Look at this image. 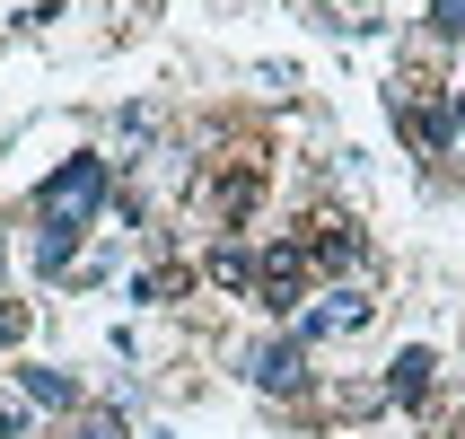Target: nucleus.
Returning a JSON list of instances; mask_svg holds the SVG:
<instances>
[{
	"label": "nucleus",
	"mask_w": 465,
	"mask_h": 439,
	"mask_svg": "<svg viewBox=\"0 0 465 439\" xmlns=\"http://www.w3.org/2000/svg\"><path fill=\"white\" fill-rule=\"evenodd\" d=\"M351 325H369V299H361V290H334V299H316V308L299 316V343H325V334H351Z\"/></svg>",
	"instance_id": "nucleus-4"
},
{
	"label": "nucleus",
	"mask_w": 465,
	"mask_h": 439,
	"mask_svg": "<svg viewBox=\"0 0 465 439\" xmlns=\"http://www.w3.org/2000/svg\"><path fill=\"white\" fill-rule=\"evenodd\" d=\"M79 439H132V431H124V414H88V422H79Z\"/></svg>",
	"instance_id": "nucleus-11"
},
{
	"label": "nucleus",
	"mask_w": 465,
	"mask_h": 439,
	"mask_svg": "<svg viewBox=\"0 0 465 439\" xmlns=\"http://www.w3.org/2000/svg\"><path fill=\"white\" fill-rule=\"evenodd\" d=\"M387 387L404 395V404H421V387H430V352H404V361L387 369Z\"/></svg>",
	"instance_id": "nucleus-8"
},
{
	"label": "nucleus",
	"mask_w": 465,
	"mask_h": 439,
	"mask_svg": "<svg viewBox=\"0 0 465 439\" xmlns=\"http://www.w3.org/2000/svg\"><path fill=\"white\" fill-rule=\"evenodd\" d=\"M26 334V308H0V343H18Z\"/></svg>",
	"instance_id": "nucleus-12"
},
{
	"label": "nucleus",
	"mask_w": 465,
	"mask_h": 439,
	"mask_svg": "<svg viewBox=\"0 0 465 439\" xmlns=\"http://www.w3.org/2000/svg\"><path fill=\"white\" fill-rule=\"evenodd\" d=\"M246 378H255L263 395H299V387H308V352H299V343H272V352L246 361Z\"/></svg>",
	"instance_id": "nucleus-3"
},
{
	"label": "nucleus",
	"mask_w": 465,
	"mask_h": 439,
	"mask_svg": "<svg viewBox=\"0 0 465 439\" xmlns=\"http://www.w3.org/2000/svg\"><path fill=\"white\" fill-rule=\"evenodd\" d=\"M457 141H465V105H457Z\"/></svg>",
	"instance_id": "nucleus-13"
},
{
	"label": "nucleus",
	"mask_w": 465,
	"mask_h": 439,
	"mask_svg": "<svg viewBox=\"0 0 465 439\" xmlns=\"http://www.w3.org/2000/svg\"><path fill=\"white\" fill-rule=\"evenodd\" d=\"M404 124H413L421 150H440V141H448V115H440V105H404Z\"/></svg>",
	"instance_id": "nucleus-9"
},
{
	"label": "nucleus",
	"mask_w": 465,
	"mask_h": 439,
	"mask_svg": "<svg viewBox=\"0 0 465 439\" xmlns=\"http://www.w3.org/2000/svg\"><path fill=\"white\" fill-rule=\"evenodd\" d=\"M26 404H45V414H62V404H79V387L62 378V369H26Z\"/></svg>",
	"instance_id": "nucleus-6"
},
{
	"label": "nucleus",
	"mask_w": 465,
	"mask_h": 439,
	"mask_svg": "<svg viewBox=\"0 0 465 439\" xmlns=\"http://www.w3.org/2000/svg\"><path fill=\"white\" fill-rule=\"evenodd\" d=\"M299 273H308V255H299V246H263V255H255L263 308H299Z\"/></svg>",
	"instance_id": "nucleus-2"
},
{
	"label": "nucleus",
	"mask_w": 465,
	"mask_h": 439,
	"mask_svg": "<svg viewBox=\"0 0 465 439\" xmlns=\"http://www.w3.org/2000/svg\"><path fill=\"white\" fill-rule=\"evenodd\" d=\"M105 185H114V158H62L45 176V220H88L105 203Z\"/></svg>",
	"instance_id": "nucleus-1"
},
{
	"label": "nucleus",
	"mask_w": 465,
	"mask_h": 439,
	"mask_svg": "<svg viewBox=\"0 0 465 439\" xmlns=\"http://www.w3.org/2000/svg\"><path fill=\"white\" fill-rule=\"evenodd\" d=\"M430 26L440 35H465V0H430Z\"/></svg>",
	"instance_id": "nucleus-10"
},
{
	"label": "nucleus",
	"mask_w": 465,
	"mask_h": 439,
	"mask_svg": "<svg viewBox=\"0 0 465 439\" xmlns=\"http://www.w3.org/2000/svg\"><path fill=\"white\" fill-rule=\"evenodd\" d=\"M308 255H316V264H351V255H361V237L342 229V220H316V237H308Z\"/></svg>",
	"instance_id": "nucleus-7"
},
{
	"label": "nucleus",
	"mask_w": 465,
	"mask_h": 439,
	"mask_svg": "<svg viewBox=\"0 0 465 439\" xmlns=\"http://www.w3.org/2000/svg\"><path fill=\"white\" fill-rule=\"evenodd\" d=\"M71 246H79V220H45V229H35V273H62Z\"/></svg>",
	"instance_id": "nucleus-5"
}]
</instances>
